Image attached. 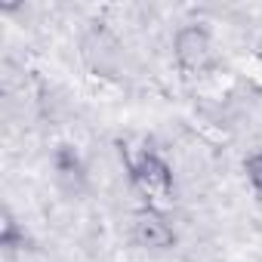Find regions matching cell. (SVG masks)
<instances>
[{"label": "cell", "mask_w": 262, "mask_h": 262, "mask_svg": "<svg viewBox=\"0 0 262 262\" xmlns=\"http://www.w3.org/2000/svg\"><path fill=\"white\" fill-rule=\"evenodd\" d=\"M126 170H129V182H133V188L145 198V207H161V204H170L173 194H176V179H173V170L170 164L145 148L139 151L136 158H129L126 155Z\"/></svg>", "instance_id": "cell-1"}, {"label": "cell", "mask_w": 262, "mask_h": 262, "mask_svg": "<svg viewBox=\"0 0 262 262\" xmlns=\"http://www.w3.org/2000/svg\"><path fill=\"white\" fill-rule=\"evenodd\" d=\"M173 56L182 74L194 77L213 65V37L204 25H185L173 37Z\"/></svg>", "instance_id": "cell-2"}, {"label": "cell", "mask_w": 262, "mask_h": 262, "mask_svg": "<svg viewBox=\"0 0 262 262\" xmlns=\"http://www.w3.org/2000/svg\"><path fill=\"white\" fill-rule=\"evenodd\" d=\"M133 241L145 250H170L176 247V231L167 222V216L155 207H142L133 213Z\"/></svg>", "instance_id": "cell-3"}, {"label": "cell", "mask_w": 262, "mask_h": 262, "mask_svg": "<svg viewBox=\"0 0 262 262\" xmlns=\"http://www.w3.org/2000/svg\"><path fill=\"white\" fill-rule=\"evenodd\" d=\"M0 247H7V250L25 247V228L16 222V216L10 210H4V216H0Z\"/></svg>", "instance_id": "cell-4"}, {"label": "cell", "mask_w": 262, "mask_h": 262, "mask_svg": "<svg viewBox=\"0 0 262 262\" xmlns=\"http://www.w3.org/2000/svg\"><path fill=\"white\" fill-rule=\"evenodd\" d=\"M244 173H247L250 188L262 198V151H256V155H250V158L244 161Z\"/></svg>", "instance_id": "cell-5"}, {"label": "cell", "mask_w": 262, "mask_h": 262, "mask_svg": "<svg viewBox=\"0 0 262 262\" xmlns=\"http://www.w3.org/2000/svg\"><path fill=\"white\" fill-rule=\"evenodd\" d=\"M247 80H250V86L256 90V93H262V50H256L250 59H247Z\"/></svg>", "instance_id": "cell-6"}]
</instances>
